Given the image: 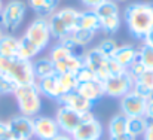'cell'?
Wrapping results in <instances>:
<instances>
[{"label":"cell","mask_w":153,"mask_h":140,"mask_svg":"<svg viewBox=\"0 0 153 140\" xmlns=\"http://www.w3.org/2000/svg\"><path fill=\"white\" fill-rule=\"evenodd\" d=\"M73 54H74V51L68 46V45H65L64 42L58 40V42H56V43L49 49L48 57L51 58V61L55 64V63H59V61H62V60L68 58V57H70V55H73ZM77 55H79V54H77Z\"/></svg>","instance_id":"cell-26"},{"label":"cell","mask_w":153,"mask_h":140,"mask_svg":"<svg viewBox=\"0 0 153 140\" xmlns=\"http://www.w3.org/2000/svg\"><path fill=\"white\" fill-rule=\"evenodd\" d=\"M132 87H134V79L128 75V72L104 81V93L107 97H111V98L120 100L125 94L132 91Z\"/></svg>","instance_id":"cell-11"},{"label":"cell","mask_w":153,"mask_h":140,"mask_svg":"<svg viewBox=\"0 0 153 140\" xmlns=\"http://www.w3.org/2000/svg\"><path fill=\"white\" fill-rule=\"evenodd\" d=\"M1 9H3V0H0V13H1Z\"/></svg>","instance_id":"cell-45"},{"label":"cell","mask_w":153,"mask_h":140,"mask_svg":"<svg viewBox=\"0 0 153 140\" xmlns=\"http://www.w3.org/2000/svg\"><path fill=\"white\" fill-rule=\"evenodd\" d=\"M108 58L110 57L104 55L97 48H92V49H88L86 52H83V66L91 69L94 72V75L97 76V79L104 82L108 79V69H107Z\"/></svg>","instance_id":"cell-8"},{"label":"cell","mask_w":153,"mask_h":140,"mask_svg":"<svg viewBox=\"0 0 153 140\" xmlns=\"http://www.w3.org/2000/svg\"><path fill=\"white\" fill-rule=\"evenodd\" d=\"M113 1H116V3H122V1H126V0H113Z\"/></svg>","instance_id":"cell-46"},{"label":"cell","mask_w":153,"mask_h":140,"mask_svg":"<svg viewBox=\"0 0 153 140\" xmlns=\"http://www.w3.org/2000/svg\"><path fill=\"white\" fill-rule=\"evenodd\" d=\"M56 79H58L59 88L62 91V95L70 91H76V88L79 85L76 75H73V73H59V75L56 73Z\"/></svg>","instance_id":"cell-28"},{"label":"cell","mask_w":153,"mask_h":140,"mask_svg":"<svg viewBox=\"0 0 153 140\" xmlns=\"http://www.w3.org/2000/svg\"><path fill=\"white\" fill-rule=\"evenodd\" d=\"M143 140H153V121H149V125H147V128H146V131H144V134H143Z\"/></svg>","instance_id":"cell-38"},{"label":"cell","mask_w":153,"mask_h":140,"mask_svg":"<svg viewBox=\"0 0 153 140\" xmlns=\"http://www.w3.org/2000/svg\"><path fill=\"white\" fill-rule=\"evenodd\" d=\"M0 73H3L18 87L36 82L33 72V61H27L19 57L0 58Z\"/></svg>","instance_id":"cell-2"},{"label":"cell","mask_w":153,"mask_h":140,"mask_svg":"<svg viewBox=\"0 0 153 140\" xmlns=\"http://www.w3.org/2000/svg\"><path fill=\"white\" fill-rule=\"evenodd\" d=\"M79 15H80V10H77L74 7H68L67 6V7L56 9L48 18V24H49L52 39L62 40L70 33H73L77 28Z\"/></svg>","instance_id":"cell-3"},{"label":"cell","mask_w":153,"mask_h":140,"mask_svg":"<svg viewBox=\"0 0 153 140\" xmlns=\"http://www.w3.org/2000/svg\"><path fill=\"white\" fill-rule=\"evenodd\" d=\"M147 101H152V103H153V93L150 94V97H149V98H147Z\"/></svg>","instance_id":"cell-44"},{"label":"cell","mask_w":153,"mask_h":140,"mask_svg":"<svg viewBox=\"0 0 153 140\" xmlns=\"http://www.w3.org/2000/svg\"><path fill=\"white\" fill-rule=\"evenodd\" d=\"M56 103L67 106V107H70V109H73L74 112H79V113H89L94 109V103H91L89 100L82 97L77 91L65 93L64 95H61V98Z\"/></svg>","instance_id":"cell-14"},{"label":"cell","mask_w":153,"mask_h":140,"mask_svg":"<svg viewBox=\"0 0 153 140\" xmlns=\"http://www.w3.org/2000/svg\"><path fill=\"white\" fill-rule=\"evenodd\" d=\"M94 12L98 15V18H104V16H108V15L119 13V6L113 0H105V1H102L100 6H97L94 9Z\"/></svg>","instance_id":"cell-29"},{"label":"cell","mask_w":153,"mask_h":140,"mask_svg":"<svg viewBox=\"0 0 153 140\" xmlns=\"http://www.w3.org/2000/svg\"><path fill=\"white\" fill-rule=\"evenodd\" d=\"M52 140H74L73 139V136L71 134H65V133H59L55 139H52Z\"/></svg>","instance_id":"cell-42"},{"label":"cell","mask_w":153,"mask_h":140,"mask_svg":"<svg viewBox=\"0 0 153 140\" xmlns=\"http://www.w3.org/2000/svg\"><path fill=\"white\" fill-rule=\"evenodd\" d=\"M132 91H135L138 95H141L146 100L150 97V94L153 93V70L144 69L143 73L137 79H134Z\"/></svg>","instance_id":"cell-18"},{"label":"cell","mask_w":153,"mask_h":140,"mask_svg":"<svg viewBox=\"0 0 153 140\" xmlns=\"http://www.w3.org/2000/svg\"><path fill=\"white\" fill-rule=\"evenodd\" d=\"M143 45L153 48V28L146 34V36H144V39H143Z\"/></svg>","instance_id":"cell-41"},{"label":"cell","mask_w":153,"mask_h":140,"mask_svg":"<svg viewBox=\"0 0 153 140\" xmlns=\"http://www.w3.org/2000/svg\"><path fill=\"white\" fill-rule=\"evenodd\" d=\"M82 118H83V113L74 112L73 109L62 104H58L55 110V121L59 127V131L65 134H73L76 128L79 127V124L82 122Z\"/></svg>","instance_id":"cell-9"},{"label":"cell","mask_w":153,"mask_h":140,"mask_svg":"<svg viewBox=\"0 0 153 140\" xmlns=\"http://www.w3.org/2000/svg\"><path fill=\"white\" fill-rule=\"evenodd\" d=\"M9 139V122L7 121H0V140Z\"/></svg>","instance_id":"cell-36"},{"label":"cell","mask_w":153,"mask_h":140,"mask_svg":"<svg viewBox=\"0 0 153 140\" xmlns=\"http://www.w3.org/2000/svg\"><path fill=\"white\" fill-rule=\"evenodd\" d=\"M108 140H137V139H135V137H132L129 133H122V134H117V136L108 137Z\"/></svg>","instance_id":"cell-39"},{"label":"cell","mask_w":153,"mask_h":140,"mask_svg":"<svg viewBox=\"0 0 153 140\" xmlns=\"http://www.w3.org/2000/svg\"><path fill=\"white\" fill-rule=\"evenodd\" d=\"M16 88H18V85H15V84H13L10 79H7L3 73H0V95L13 94Z\"/></svg>","instance_id":"cell-32"},{"label":"cell","mask_w":153,"mask_h":140,"mask_svg":"<svg viewBox=\"0 0 153 140\" xmlns=\"http://www.w3.org/2000/svg\"><path fill=\"white\" fill-rule=\"evenodd\" d=\"M144 116L147 118V121H153V103H152V101H147V106H146Z\"/></svg>","instance_id":"cell-40"},{"label":"cell","mask_w":153,"mask_h":140,"mask_svg":"<svg viewBox=\"0 0 153 140\" xmlns=\"http://www.w3.org/2000/svg\"><path fill=\"white\" fill-rule=\"evenodd\" d=\"M33 72H34V78L36 81L43 79V78H49L55 75V66L51 61L49 57H40L33 60Z\"/></svg>","instance_id":"cell-22"},{"label":"cell","mask_w":153,"mask_h":140,"mask_svg":"<svg viewBox=\"0 0 153 140\" xmlns=\"http://www.w3.org/2000/svg\"><path fill=\"white\" fill-rule=\"evenodd\" d=\"M76 91L82 97H85L86 100H89L91 103H94V104L98 103L105 95V93H104V82L100 81V79H94V81H89V82L79 84Z\"/></svg>","instance_id":"cell-15"},{"label":"cell","mask_w":153,"mask_h":140,"mask_svg":"<svg viewBox=\"0 0 153 140\" xmlns=\"http://www.w3.org/2000/svg\"><path fill=\"white\" fill-rule=\"evenodd\" d=\"M120 28V13L100 18V30L107 34H114Z\"/></svg>","instance_id":"cell-27"},{"label":"cell","mask_w":153,"mask_h":140,"mask_svg":"<svg viewBox=\"0 0 153 140\" xmlns=\"http://www.w3.org/2000/svg\"><path fill=\"white\" fill-rule=\"evenodd\" d=\"M123 19L129 34L137 40H143L153 28V3L134 1L128 4L123 10Z\"/></svg>","instance_id":"cell-1"},{"label":"cell","mask_w":153,"mask_h":140,"mask_svg":"<svg viewBox=\"0 0 153 140\" xmlns=\"http://www.w3.org/2000/svg\"><path fill=\"white\" fill-rule=\"evenodd\" d=\"M104 127L101 121L92 113H83L82 122L76 128V131L71 134L74 140H101Z\"/></svg>","instance_id":"cell-7"},{"label":"cell","mask_w":153,"mask_h":140,"mask_svg":"<svg viewBox=\"0 0 153 140\" xmlns=\"http://www.w3.org/2000/svg\"><path fill=\"white\" fill-rule=\"evenodd\" d=\"M1 140H12V139H1Z\"/></svg>","instance_id":"cell-47"},{"label":"cell","mask_w":153,"mask_h":140,"mask_svg":"<svg viewBox=\"0 0 153 140\" xmlns=\"http://www.w3.org/2000/svg\"><path fill=\"white\" fill-rule=\"evenodd\" d=\"M143 70H144V67H143V66H141V64L138 63V60H137V61H135V63H134L132 66H129V67L126 69L128 75H129V76H131L132 79H137V78H138V76H140L141 73H143Z\"/></svg>","instance_id":"cell-35"},{"label":"cell","mask_w":153,"mask_h":140,"mask_svg":"<svg viewBox=\"0 0 153 140\" xmlns=\"http://www.w3.org/2000/svg\"><path fill=\"white\" fill-rule=\"evenodd\" d=\"M13 97L16 100V106L21 115L34 118L40 115L43 106V95L40 94L36 82L28 85H21L15 90Z\"/></svg>","instance_id":"cell-4"},{"label":"cell","mask_w":153,"mask_h":140,"mask_svg":"<svg viewBox=\"0 0 153 140\" xmlns=\"http://www.w3.org/2000/svg\"><path fill=\"white\" fill-rule=\"evenodd\" d=\"M77 28L89 30V31H100V18L92 9H85L80 10L79 21H77Z\"/></svg>","instance_id":"cell-23"},{"label":"cell","mask_w":153,"mask_h":140,"mask_svg":"<svg viewBox=\"0 0 153 140\" xmlns=\"http://www.w3.org/2000/svg\"><path fill=\"white\" fill-rule=\"evenodd\" d=\"M110 58H113L117 64H120L126 70L129 66H132L138 60V48H135L134 45H128V43L119 45Z\"/></svg>","instance_id":"cell-16"},{"label":"cell","mask_w":153,"mask_h":140,"mask_svg":"<svg viewBox=\"0 0 153 140\" xmlns=\"http://www.w3.org/2000/svg\"><path fill=\"white\" fill-rule=\"evenodd\" d=\"M9 139L31 140L33 139V118L25 115H15L9 121Z\"/></svg>","instance_id":"cell-12"},{"label":"cell","mask_w":153,"mask_h":140,"mask_svg":"<svg viewBox=\"0 0 153 140\" xmlns=\"http://www.w3.org/2000/svg\"><path fill=\"white\" fill-rule=\"evenodd\" d=\"M126 121H128V118L125 115H122L120 112L117 115H113L107 124V136L113 137V136L126 133Z\"/></svg>","instance_id":"cell-25"},{"label":"cell","mask_w":153,"mask_h":140,"mask_svg":"<svg viewBox=\"0 0 153 140\" xmlns=\"http://www.w3.org/2000/svg\"><path fill=\"white\" fill-rule=\"evenodd\" d=\"M25 13H27V4L22 0H9L6 4H3L0 13V25L3 27L4 31L10 34L22 25Z\"/></svg>","instance_id":"cell-5"},{"label":"cell","mask_w":153,"mask_h":140,"mask_svg":"<svg viewBox=\"0 0 153 140\" xmlns=\"http://www.w3.org/2000/svg\"><path fill=\"white\" fill-rule=\"evenodd\" d=\"M55 73H73L76 75L80 67H83V55H77V54H73L70 55L68 58L59 61V63H55Z\"/></svg>","instance_id":"cell-19"},{"label":"cell","mask_w":153,"mask_h":140,"mask_svg":"<svg viewBox=\"0 0 153 140\" xmlns=\"http://www.w3.org/2000/svg\"><path fill=\"white\" fill-rule=\"evenodd\" d=\"M19 51V39L13 34H3L0 39V58H13L18 57Z\"/></svg>","instance_id":"cell-20"},{"label":"cell","mask_w":153,"mask_h":140,"mask_svg":"<svg viewBox=\"0 0 153 140\" xmlns=\"http://www.w3.org/2000/svg\"><path fill=\"white\" fill-rule=\"evenodd\" d=\"M3 34H4V30H3V27L0 25V39L3 37Z\"/></svg>","instance_id":"cell-43"},{"label":"cell","mask_w":153,"mask_h":140,"mask_svg":"<svg viewBox=\"0 0 153 140\" xmlns=\"http://www.w3.org/2000/svg\"><path fill=\"white\" fill-rule=\"evenodd\" d=\"M59 127L55 118L37 115L33 118V137L37 140H52L59 134Z\"/></svg>","instance_id":"cell-10"},{"label":"cell","mask_w":153,"mask_h":140,"mask_svg":"<svg viewBox=\"0 0 153 140\" xmlns=\"http://www.w3.org/2000/svg\"><path fill=\"white\" fill-rule=\"evenodd\" d=\"M107 69H108V78H114V76H119V75H123L126 70L120 66V64H117L113 58H108V66H107Z\"/></svg>","instance_id":"cell-34"},{"label":"cell","mask_w":153,"mask_h":140,"mask_svg":"<svg viewBox=\"0 0 153 140\" xmlns=\"http://www.w3.org/2000/svg\"><path fill=\"white\" fill-rule=\"evenodd\" d=\"M22 37L25 40H28L33 46L37 48L39 52H43L46 48L49 46V43L52 40L48 19L46 18H40V16L33 19L30 22V25L27 27L25 33L22 34Z\"/></svg>","instance_id":"cell-6"},{"label":"cell","mask_w":153,"mask_h":140,"mask_svg":"<svg viewBox=\"0 0 153 140\" xmlns=\"http://www.w3.org/2000/svg\"><path fill=\"white\" fill-rule=\"evenodd\" d=\"M138 63L144 69L153 70V48L141 43V46L138 48Z\"/></svg>","instance_id":"cell-30"},{"label":"cell","mask_w":153,"mask_h":140,"mask_svg":"<svg viewBox=\"0 0 153 140\" xmlns=\"http://www.w3.org/2000/svg\"><path fill=\"white\" fill-rule=\"evenodd\" d=\"M147 125H149V121H147L146 116L128 118V121H126V133H129L135 139H140V137H143Z\"/></svg>","instance_id":"cell-24"},{"label":"cell","mask_w":153,"mask_h":140,"mask_svg":"<svg viewBox=\"0 0 153 140\" xmlns=\"http://www.w3.org/2000/svg\"><path fill=\"white\" fill-rule=\"evenodd\" d=\"M120 113L125 115L126 118H132V116H144L146 112V106H147V100L143 98L141 95L135 93V91H129L120 98Z\"/></svg>","instance_id":"cell-13"},{"label":"cell","mask_w":153,"mask_h":140,"mask_svg":"<svg viewBox=\"0 0 153 140\" xmlns=\"http://www.w3.org/2000/svg\"><path fill=\"white\" fill-rule=\"evenodd\" d=\"M117 46H119V43H117L114 39H111V37H105V39L100 40V43H98L95 48H97L98 51H101L104 55L111 57V55H113V52L117 49Z\"/></svg>","instance_id":"cell-31"},{"label":"cell","mask_w":153,"mask_h":140,"mask_svg":"<svg viewBox=\"0 0 153 140\" xmlns=\"http://www.w3.org/2000/svg\"><path fill=\"white\" fill-rule=\"evenodd\" d=\"M102 1H105V0H80V3L86 7V9H95L97 6H100Z\"/></svg>","instance_id":"cell-37"},{"label":"cell","mask_w":153,"mask_h":140,"mask_svg":"<svg viewBox=\"0 0 153 140\" xmlns=\"http://www.w3.org/2000/svg\"><path fill=\"white\" fill-rule=\"evenodd\" d=\"M76 79H77L79 84H83V82H89V81L97 79V76L94 75V72H92L91 69H88L86 66H83V67H80V70L76 73Z\"/></svg>","instance_id":"cell-33"},{"label":"cell","mask_w":153,"mask_h":140,"mask_svg":"<svg viewBox=\"0 0 153 140\" xmlns=\"http://www.w3.org/2000/svg\"><path fill=\"white\" fill-rule=\"evenodd\" d=\"M36 85L39 88L40 94L49 100H53V101H58L62 95V91L59 88V84H58V79H56V73L53 76H49V78H43V79H39L36 81Z\"/></svg>","instance_id":"cell-17"},{"label":"cell","mask_w":153,"mask_h":140,"mask_svg":"<svg viewBox=\"0 0 153 140\" xmlns=\"http://www.w3.org/2000/svg\"><path fill=\"white\" fill-rule=\"evenodd\" d=\"M58 4L59 0H28V6L31 7V10H34L37 16L46 19L56 10Z\"/></svg>","instance_id":"cell-21"}]
</instances>
